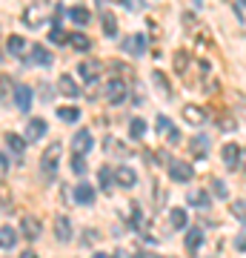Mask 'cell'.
Listing matches in <instances>:
<instances>
[{
	"mask_svg": "<svg viewBox=\"0 0 246 258\" xmlns=\"http://www.w3.org/2000/svg\"><path fill=\"white\" fill-rule=\"evenodd\" d=\"M232 215L237 221H246V201H235L232 204Z\"/></svg>",
	"mask_w": 246,
	"mask_h": 258,
	"instance_id": "obj_34",
	"label": "cell"
},
{
	"mask_svg": "<svg viewBox=\"0 0 246 258\" xmlns=\"http://www.w3.org/2000/svg\"><path fill=\"white\" fill-rule=\"evenodd\" d=\"M15 103H18L23 112L32 109V89L29 86H15Z\"/></svg>",
	"mask_w": 246,
	"mask_h": 258,
	"instance_id": "obj_16",
	"label": "cell"
},
{
	"mask_svg": "<svg viewBox=\"0 0 246 258\" xmlns=\"http://www.w3.org/2000/svg\"><path fill=\"white\" fill-rule=\"evenodd\" d=\"M72 149H74V152H80V155L89 152V149H92V132H89V129H80V132L74 135V138H72Z\"/></svg>",
	"mask_w": 246,
	"mask_h": 258,
	"instance_id": "obj_10",
	"label": "cell"
},
{
	"mask_svg": "<svg viewBox=\"0 0 246 258\" xmlns=\"http://www.w3.org/2000/svg\"><path fill=\"white\" fill-rule=\"evenodd\" d=\"M6 172H9V158H6L3 152H0V181L6 178Z\"/></svg>",
	"mask_w": 246,
	"mask_h": 258,
	"instance_id": "obj_37",
	"label": "cell"
},
{
	"mask_svg": "<svg viewBox=\"0 0 246 258\" xmlns=\"http://www.w3.org/2000/svg\"><path fill=\"white\" fill-rule=\"evenodd\" d=\"M115 181H118L120 186H135L137 184V175H135V169H132V166L120 164L118 169H115Z\"/></svg>",
	"mask_w": 246,
	"mask_h": 258,
	"instance_id": "obj_14",
	"label": "cell"
},
{
	"mask_svg": "<svg viewBox=\"0 0 246 258\" xmlns=\"http://www.w3.org/2000/svg\"><path fill=\"white\" fill-rule=\"evenodd\" d=\"M98 72H101V63H98V60H83V63L77 66V75H80V81H86V83L98 81Z\"/></svg>",
	"mask_w": 246,
	"mask_h": 258,
	"instance_id": "obj_8",
	"label": "cell"
},
{
	"mask_svg": "<svg viewBox=\"0 0 246 258\" xmlns=\"http://www.w3.org/2000/svg\"><path fill=\"white\" fill-rule=\"evenodd\" d=\"M57 118L66 120V123H74V120L80 118V109H74V106H60V109H57Z\"/></svg>",
	"mask_w": 246,
	"mask_h": 258,
	"instance_id": "obj_26",
	"label": "cell"
},
{
	"mask_svg": "<svg viewBox=\"0 0 246 258\" xmlns=\"http://www.w3.org/2000/svg\"><path fill=\"white\" fill-rule=\"evenodd\" d=\"M235 247H237V252H246V232L235 238Z\"/></svg>",
	"mask_w": 246,
	"mask_h": 258,
	"instance_id": "obj_39",
	"label": "cell"
},
{
	"mask_svg": "<svg viewBox=\"0 0 246 258\" xmlns=\"http://www.w3.org/2000/svg\"><path fill=\"white\" fill-rule=\"evenodd\" d=\"M101 23H103V35H106V37H115V35H118V20H115V15H112L109 9L101 12Z\"/></svg>",
	"mask_w": 246,
	"mask_h": 258,
	"instance_id": "obj_17",
	"label": "cell"
},
{
	"mask_svg": "<svg viewBox=\"0 0 246 258\" xmlns=\"http://www.w3.org/2000/svg\"><path fill=\"white\" fill-rule=\"evenodd\" d=\"M15 244H18V230H12V227H0V247L12 249Z\"/></svg>",
	"mask_w": 246,
	"mask_h": 258,
	"instance_id": "obj_21",
	"label": "cell"
},
{
	"mask_svg": "<svg viewBox=\"0 0 246 258\" xmlns=\"http://www.w3.org/2000/svg\"><path fill=\"white\" fill-rule=\"evenodd\" d=\"M6 144H9L12 152H23L26 149V138H20V135H6Z\"/></svg>",
	"mask_w": 246,
	"mask_h": 258,
	"instance_id": "obj_31",
	"label": "cell"
},
{
	"mask_svg": "<svg viewBox=\"0 0 246 258\" xmlns=\"http://www.w3.org/2000/svg\"><path fill=\"white\" fill-rule=\"evenodd\" d=\"M240 164H243V169H246V149L240 152Z\"/></svg>",
	"mask_w": 246,
	"mask_h": 258,
	"instance_id": "obj_40",
	"label": "cell"
},
{
	"mask_svg": "<svg viewBox=\"0 0 246 258\" xmlns=\"http://www.w3.org/2000/svg\"><path fill=\"white\" fill-rule=\"evenodd\" d=\"M20 235H23V238H29V241H35L37 235H40V221H37V218H32V215H26V218H23V224H20Z\"/></svg>",
	"mask_w": 246,
	"mask_h": 258,
	"instance_id": "obj_15",
	"label": "cell"
},
{
	"mask_svg": "<svg viewBox=\"0 0 246 258\" xmlns=\"http://www.w3.org/2000/svg\"><path fill=\"white\" fill-rule=\"evenodd\" d=\"M6 49H9V55H23V52H26V40H23V37L20 35H12L9 40H6Z\"/></svg>",
	"mask_w": 246,
	"mask_h": 258,
	"instance_id": "obj_22",
	"label": "cell"
},
{
	"mask_svg": "<svg viewBox=\"0 0 246 258\" xmlns=\"http://www.w3.org/2000/svg\"><path fill=\"white\" fill-rule=\"evenodd\" d=\"M186 201H189L192 207H198V210H209V195L203 192V189H192V192L186 195Z\"/></svg>",
	"mask_w": 246,
	"mask_h": 258,
	"instance_id": "obj_20",
	"label": "cell"
},
{
	"mask_svg": "<svg viewBox=\"0 0 246 258\" xmlns=\"http://www.w3.org/2000/svg\"><path fill=\"white\" fill-rule=\"evenodd\" d=\"M129 135H132V138H143L146 135V120L143 118L132 120V123H129Z\"/></svg>",
	"mask_w": 246,
	"mask_h": 258,
	"instance_id": "obj_28",
	"label": "cell"
},
{
	"mask_svg": "<svg viewBox=\"0 0 246 258\" xmlns=\"http://www.w3.org/2000/svg\"><path fill=\"white\" fill-rule=\"evenodd\" d=\"M49 40H52V43H66V40H69V37H66V32L63 29H52V32H49Z\"/></svg>",
	"mask_w": 246,
	"mask_h": 258,
	"instance_id": "obj_35",
	"label": "cell"
},
{
	"mask_svg": "<svg viewBox=\"0 0 246 258\" xmlns=\"http://www.w3.org/2000/svg\"><path fill=\"white\" fill-rule=\"evenodd\" d=\"M46 135V120L43 118H32L26 123V141H40Z\"/></svg>",
	"mask_w": 246,
	"mask_h": 258,
	"instance_id": "obj_13",
	"label": "cell"
},
{
	"mask_svg": "<svg viewBox=\"0 0 246 258\" xmlns=\"http://www.w3.org/2000/svg\"><path fill=\"white\" fill-rule=\"evenodd\" d=\"M74 201H77V204H86V207H89V204L95 201V186L77 184V186H74Z\"/></svg>",
	"mask_w": 246,
	"mask_h": 258,
	"instance_id": "obj_18",
	"label": "cell"
},
{
	"mask_svg": "<svg viewBox=\"0 0 246 258\" xmlns=\"http://www.w3.org/2000/svg\"><path fill=\"white\" fill-rule=\"evenodd\" d=\"M169 221H172L175 230H183L186 221H189V218H186V210H169Z\"/></svg>",
	"mask_w": 246,
	"mask_h": 258,
	"instance_id": "obj_25",
	"label": "cell"
},
{
	"mask_svg": "<svg viewBox=\"0 0 246 258\" xmlns=\"http://www.w3.org/2000/svg\"><path fill=\"white\" fill-rule=\"evenodd\" d=\"M72 172L74 175H83V172H86V161H83L80 152H74L72 155Z\"/></svg>",
	"mask_w": 246,
	"mask_h": 258,
	"instance_id": "obj_33",
	"label": "cell"
},
{
	"mask_svg": "<svg viewBox=\"0 0 246 258\" xmlns=\"http://www.w3.org/2000/svg\"><path fill=\"white\" fill-rule=\"evenodd\" d=\"M0 57H3V52H0Z\"/></svg>",
	"mask_w": 246,
	"mask_h": 258,
	"instance_id": "obj_42",
	"label": "cell"
},
{
	"mask_svg": "<svg viewBox=\"0 0 246 258\" xmlns=\"http://www.w3.org/2000/svg\"><path fill=\"white\" fill-rule=\"evenodd\" d=\"M201 244H203V232L201 230H192L189 235H186V249H189V252H198Z\"/></svg>",
	"mask_w": 246,
	"mask_h": 258,
	"instance_id": "obj_24",
	"label": "cell"
},
{
	"mask_svg": "<svg viewBox=\"0 0 246 258\" xmlns=\"http://www.w3.org/2000/svg\"><path fill=\"white\" fill-rule=\"evenodd\" d=\"M57 89H60V95H66V98H77V95H80V89H77V83H74L72 75H60V78H57Z\"/></svg>",
	"mask_w": 246,
	"mask_h": 258,
	"instance_id": "obj_11",
	"label": "cell"
},
{
	"mask_svg": "<svg viewBox=\"0 0 246 258\" xmlns=\"http://www.w3.org/2000/svg\"><path fill=\"white\" fill-rule=\"evenodd\" d=\"M112 178H115V172H112L109 166H101V172H98V181H101V189H112Z\"/></svg>",
	"mask_w": 246,
	"mask_h": 258,
	"instance_id": "obj_30",
	"label": "cell"
},
{
	"mask_svg": "<svg viewBox=\"0 0 246 258\" xmlns=\"http://www.w3.org/2000/svg\"><path fill=\"white\" fill-rule=\"evenodd\" d=\"M183 120L186 123H192V126H203L206 123V112L201 109V106H183Z\"/></svg>",
	"mask_w": 246,
	"mask_h": 258,
	"instance_id": "obj_7",
	"label": "cell"
},
{
	"mask_svg": "<svg viewBox=\"0 0 246 258\" xmlns=\"http://www.w3.org/2000/svg\"><path fill=\"white\" fill-rule=\"evenodd\" d=\"M120 3H123L129 12H140L143 9V0H120Z\"/></svg>",
	"mask_w": 246,
	"mask_h": 258,
	"instance_id": "obj_36",
	"label": "cell"
},
{
	"mask_svg": "<svg viewBox=\"0 0 246 258\" xmlns=\"http://www.w3.org/2000/svg\"><path fill=\"white\" fill-rule=\"evenodd\" d=\"M69 18H72L74 23H80V26H86V23H89V12L83 9V6H74V9H69Z\"/></svg>",
	"mask_w": 246,
	"mask_h": 258,
	"instance_id": "obj_29",
	"label": "cell"
},
{
	"mask_svg": "<svg viewBox=\"0 0 246 258\" xmlns=\"http://www.w3.org/2000/svg\"><path fill=\"white\" fill-rule=\"evenodd\" d=\"M240 6H246V0H240Z\"/></svg>",
	"mask_w": 246,
	"mask_h": 258,
	"instance_id": "obj_41",
	"label": "cell"
},
{
	"mask_svg": "<svg viewBox=\"0 0 246 258\" xmlns=\"http://www.w3.org/2000/svg\"><path fill=\"white\" fill-rule=\"evenodd\" d=\"M26 63H37V66H49L52 63V52L43 46H32V52L26 55Z\"/></svg>",
	"mask_w": 246,
	"mask_h": 258,
	"instance_id": "obj_9",
	"label": "cell"
},
{
	"mask_svg": "<svg viewBox=\"0 0 246 258\" xmlns=\"http://www.w3.org/2000/svg\"><path fill=\"white\" fill-rule=\"evenodd\" d=\"M186 66H189V55H186V49H178L175 52V72H186Z\"/></svg>",
	"mask_w": 246,
	"mask_h": 258,
	"instance_id": "obj_27",
	"label": "cell"
},
{
	"mask_svg": "<svg viewBox=\"0 0 246 258\" xmlns=\"http://www.w3.org/2000/svg\"><path fill=\"white\" fill-rule=\"evenodd\" d=\"M157 132H160L163 138H169V144H181V132L172 126V120L166 118V115H160V118H157Z\"/></svg>",
	"mask_w": 246,
	"mask_h": 258,
	"instance_id": "obj_6",
	"label": "cell"
},
{
	"mask_svg": "<svg viewBox=\"0 0 246 258\" xmlns=\"http://www.w3.org/2000/svg\"><path fill=\"white\" fill-rule=\"evenodd\" d=\"M55 238L60 244H69L72 241V221L66 218V215H57L55 218Z\"/></svg>",
	"mask_w": 246,
	"mask_h": 258,
	"instance_id": "obj_3",
	"label": "cell"
},
{
	"mask_svg": "<svg viewBox=\"0 0 246 258\" xmlns=\"http://www.w3.org/2000/svg\"><path fill=\"white\" fill-rule=\"evenodd\" d=\"M106 98H109V103H120L123 98H126V83L120 81V78L109 81L106 83Z\"/></svg>",
	"mask_w": 246,
	"mask_h": 258,
	"instance_id": "obj_5",
	"label": "cell"
},
{
	"mask_svg": "<svg viewBox=\"0 0 246 258\" xmlns=\"http://www.w3.org/2000/svg\"><path fill=\"white\" fill-rule=\"evenodd\" d=\"M220 155H223V164H226L229 169H235V166H237V161H240V149H237L235 144H226Z\"/></svg>",
	"mask_w": 246,
	"mask_h": 258,
	"instance_id": "obj_19",
	"label": "cell"
},
{
	"mask_svg": "<svg viewBox=\"0 0 246 258\" xmlns=\"http://www.w3.org/2000/svg\"><path fill=\"white\" fill-rule=\"evenodd\" d=\"M123 49H126L129 55L140 57L146 52V35H129V37H123Z\"/></svg>",
	"mask_w": 246,
	"mask_h": 258,
	"instance_id": "obj_4",
	"label": "cell"
},
{
	"mask_svg": "<svg viewBox=\"0 0 246 258\" xmlns=\"http://www.w3.org/2000/svg\"><path fill=\"white\" fill-rule=\"evenodd\" d=\"M69 43H72L74 49H77V52H89V46H92V40L86 35H83V32H74L72 37H69Z\"/></svg>",
	"mask_w": 246,
	"mask_h": 258,
	"instance_id": "obj_23",
	"label": "cell"
},
{
	"mask_svg": "<svg viewBox=\"0 0 246 258\" xmlns=\"http://www.w3.org/2000/svg\"><path fill=\"white\" fill-rule=\"evenodd\" d=\"M23 20H26L32 29H37V26H43V20H46V9L43 6H29L26 12H23Z\"/></svg>",
	"mask_w": 246,
	"mask_h": 258,
	"instance_id": "obj_12",
	"label": "cell"
},
{
	"mask_svg": "<svg viewBox=\"0 0 246 258\" xmlns=\"http://www.w3.org/2000/svg\"><path fill=\"white\" fill-rule=\"evenodd\" d=\"M212 192L218 195L220 201H223V198H229V189H226V181H220V178H215V181H212Z\"/></svg>",
	"mask_w": 246,
	"mask_h": 258,
	"instance_id": "obj_32",
	"label": "cell"
},
{
	"mask_svg": "<svg viewBox=\"0 0 246 258\" xmlns=\"http://www.w3.org/2000/svg\"><path fill=\"white\" fill-rule=\"evenodd\" d=\"M57 161H60V144H49L43 149V155H40V166H43V172H55L57 169Z\"/></svg>",
	"mask_w": 246,
	"mask_h": 258,
	"instance_id": "obj_2",
	"label": "cell"
},
{
	"mask_svg": "<svg viewBox=\"0 0 246 258\" xmlns=\"http://www.w3.org/2000/svg\"><path fill=\"white\" fill-rule=\"evenodd\" d=\"M192 147H195V152H198V155H203V152H206V138H195V144H192Z\"/></svg>",
	"mask_w": 246,
	"mask_h": 258,
	"instance_id": "obj_38",
	"label": "cell"
},
{
	"mask_svg": "<svg viewBox=\"0 0 246 258\" xmlns=\"http://www.w3.org/2000/svg\"><path fill=\"white\" fill-rule=\"evenodd\" d=\"M166 166H169V178L178 181V184H186V181H192V175H195L192 164H186V161H169Z\"/></svg>",
	"mask_w": 246,
	"mask_h": 258,
	"instance_id": "obj_1",
	"label": "cell"
}]
</instances>
